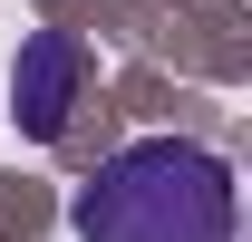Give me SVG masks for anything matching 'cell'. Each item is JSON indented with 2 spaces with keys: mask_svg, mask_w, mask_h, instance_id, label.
I'll use <instances>...</instances> for the list:
<instances>
[{
  "mask_svg": "<svg viewBox=\"0 0 252 242\" xmlns=\"http://www.w3.org/2000/svg\"><path fill=\"white\" fill-rule=\"evenodd\" d=\"M78 88H88V49L68 30H30L20 39V68H10V117L30 146H59L68 117H78Z\"/></svg>",
  "mask_w": 252,
  "mask_h": 242,
  "instance_id": "cell-2",
  "label": "cell"
},
{
  "mask_svg": "<svg viewBox=\"0 0 252 242\" xmlns=\"http://www.w3.org/2000/svg\"><path fill=\"white\" fill-rule=\"evenodd\" d=\"M233 155L204 136H136L78 184V242H233Z\"/></svg>",
  "mask_w": 252,
  "mask_h": 242,
  "instance_id": "cell-1",
  "label": "cell"
}]
</instances>
